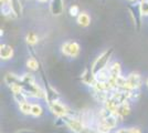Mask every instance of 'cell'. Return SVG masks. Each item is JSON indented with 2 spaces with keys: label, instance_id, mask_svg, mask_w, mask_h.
I'll return each mask as SVG.
<instances>
[{
  "label": "cell",
  "instance_id": "15",
  "mask_svg": "<svg viewBox=\"0 0 148 133\" xmlns=\"http://www.w3.org/2000/svg\"><path fill=\"white\" fill-rule=\"evenodd\" d=\"M31 108H32V104H30L28 101L19 104V110L23 114H31Z\"/></svg>",
  "mask_w": 148,
  "mask_h": 133
},
{
  "label": "cell",
  "instance_id": "4",
  "mask_svg": "<svg viewBox=\"0 0 148 133\" xmlns=\"http://www.w3.org/2000/svg\"><path fill=\"white\" fill-rule=\"evenodd\" d=\"M49 108L50 110L52 111V113L56 114L58 118H61V116H64L69 114V111L65 105H63L62 103L58 101V100H54V101L49 102Z\"/></svg>",
  "mask_w": 148,
  "mask_h": 133
},
{
  "label": "cell",
  "instance_id": "11",
  "mask_svg": "<svg viewBox=\"0 0 148 133\" xmlns=\"http://www.w3.org/2000/svg\"><path fill=\"white\" fill-rule=\"evenodd\" d=\"M108 70H110V74H111L112 79H117L118 76H121V72H122L121 64L117 63V62H114V63L108 68Z\"/></svg>",
  "mask_w": 148,
  "mask_h": 133
},
{
  "label": "cell",
  "instance_id": "19",
  "mask_svg": "<svg viewBox=\"0 0 148 133\" xmlns=\"http://www.w3.org/2000/svg\"><path fill=\"white\" fill-rule=\"evenodd\" d=\"M130 133H142V131L138 127H132L130 129Z\"/></svg>",
  "mask_w": 148,
  "mask_h": 133
},
{
  "label": "cell",
  "instance_id": "1",
  "mask_svg": "<svg viewBox=\"0 0 148 133\" xmlns=\"http://www.w3.org/2000/svg\"><path fill=\"white\" fill-rule=\"evenodd\" d=\"M113 48H110L108 50L104 51L102 54H99V57L96 58V60L94 61V63L92 65V71L96 74V73H99V71H102V70H104L107 68V63L110 62V60H111L112 58V54H113Z\"/></svg>",
  "mask_w": 148,
  "mask_h": 133
},
{
  "label": "cell",
  "instance_id": "20",
  "mask_svg": "<svg viewBox=\"0 0 148 133\" xmlns=\"http://www.w3.org/2000/svg\"><path fill=\"white\" fill-rule=\"evenodd\" d=\"M86 133H104V132H101V131L96 130V129H87Z\"/></svg>",
  "mask_w": 148,
  "mask_h": 133
},
{
  "label": "cell",
  "instance_id": "6",
  "mask_svg": "<svg viewBox=\"0 0 148 133\" xmlns=\"http://www.w3.org/2000/svg\"><path fill=\"white\" fill-rule=\"evenodd\" d=\"M81 80H82V82L84 83V84H86V85H91V87H94L96 82H97V80H96V76H95V73L92 71V69H85V71L83 72V74H82V78H81Z\"/></svg>",
  "mask_w": 148,
  "mask_h": 133
},
{
  "label": "cell",
  "instance_id": "13",
  "mask_svg": "<svg viewBox=\"0 0 148 133\" xmlns=\"http://www.w3.org/2000/svg\"><path fill=\"white\" fill-rule=\"evenodd\" d=\"M25 40H27V43L29 45H34L39 41V38H38L37 33L33 31H29L25 36Z\"/></svg>",
  "mask_w": 148,
  "mask_h": 133
},
{
  "label": "cell",
  "instance_id": "18",
  "mask_svg": "<svg viewBox=\"0 0 148 133\" xmlns=\"http://www.w3.org/2000/svg\"><path fill=\"white\" fill-rule=\"evenodd\" d=\"M69 13H70L71 17H77V16L81 13L80 7L77 6V5H75V3L71 5L70 8H69Z\"/></svg>",
  "mask_w": 148,
  "mask_h": 133
},
{
  "label": "cell",
  "instance_id": "21",
  "mask_svg": "<svg viewBox=\"0 0 148 133\" xmlns=\"http://www.w3.org/2000/svg\"><path fill=\"white\" fill-rule=\"evenodd\" d=\"M115 133H130V129H121Z\"/></svg>",
  "mask_w": 148,
  "mask_h": 133
},
{
  "label": "cell",
  "instance_id": "25",
  "mask_svg": "<svg viewBox=\"0 0 148 133\" xmlns=\"http://www.w3.org/2000/svg\"><path fill=\"white\" fill-rule=\"evenodd\" d=\"M146 85H147V87H148V80H147V82H146Z\"/></svg>",
  "mask_w": 148,
  "mask_h": 133
},
{
  "label": "cell",
  "instance_id": "14",
  "mask_svg": "<svg viewBox=\"0 0 148 133\" xmlns=\"http://www.w3.org/2000/svg\"><path fill=\"white\" fill-rule=\"evenodd\" d=\"M27 68L29 70H32V71H36V70L39 69V61L34 57H31L27 60Z\"/></svg>",
  "mask_w": 148,
  "mask_h": 133
},
{
  "label": "cell",
  "instance_id": "23",
  "mask_svg": "<svg viewBox=\"0 0 148 133\" xmlns=\"http://www.w3.org/2000/svg\"><path fill=\"white\" fill-rule=\"evenodd\" d=\"M17 133H34V132L29 131V130H21V131H19V132H17Z\"/></svg>",
  "mask_w": 148,
  "mask_h": 133
},
{
  "label": "cell",
  "instance_id": "17",
  "mask_svg": "<svg viewBox=\"0 0 148 133\" xmlns=\"http://www.w3.org/2000/svg\"><path fill=\"white\" fill-rule=\"evenodd\" d=\"M139 9L144 17H148V0H139Z\"/></svg>",
  "mask_w": 148,
  "mask_h": 133
},
{
  "label": "cell",
  "instance_id": "12",
  "mask_svg": "<svg viewBox=\"0 0 148 133\" xmlns=\"http://www.w3.org/2000/svg\"><path fill=\"white\" fill-rule=\"evenodd\" d=\"M11 7L17 17H20L22 14V5L20 0H11Z\"/></svg>",
  "mask_w": 148,
  "mask_h": 133
},
{
  "label": "cell",
  "instance_id": "8",
  "mask_svg": "<svg viewBox=\"0 0 148 133\" xmlns=\"http://www.w3.org/2000/svg\"><path fill=\"white\" fill-rule=\"evenodd\" d=\"M0 57L2 60H9L13 57V49L9 44H1L0 45Z\"/></svg>",
  "mask_w": 148,
  "mask_h": 133
},
{
  "label": "cell",
  "instance_id": "24",
  "mask_svg": "<svg viewBox=\"0 0 148 133\" xmlns=\"http://www.w3.org/2000/svg\"><path fill=\"white\" fill-rule=\"evenodd\" d=\"M128 1H139V0H128Z\"/></svg>",
  "mask_w": 148,
  "mask_h": 133
},
{
  "label": "cell",
  "instance_id": "16",
  "mask_svg": "<svg viewBox=\"0 0 148 133\" xmlns=\"http://www.w3.org/2000/svg\"><path fill=\"white\" fill-rule=\"evenodd\" d=\"M43 112V109L42 107L39 104V103H34L32 104V108H31V115L33 116H40Z\"/></svg>",
  "mask_w": 148,
  "mask_h": 133
},
{
  "label": "cell",
  "instance_id": "9",
  "mask_svg": "<svg viewBox=\"0 0 148 133\" xmlns=\"http://www.w3.org/2000/svg\"><path fill=\"white\" fill-rule=\"evenodd\" d=\"M130 113V104L127 102L121 103L117 107V109H116V114L118 115L119 119H123L125 116H127Z\"/></svg>",
  "mask_w": 148,
  "mask_h": 133
},
{
  "label": "cell",
  "instance_id": "3",
  "mask_svg": "<svg viewBox=\"0 0 148 133\" xmlns=\"http://www.w3.org/2000/svg\"><path fill=\"white\" fill-rule=\"evenodd\" d=\"M142 87V76L138 73H130L126 78V89L130 91H136Z\"/></svg>",
  "mask_w": 148,
  "mask_h": 133
},
{
  "label": "cell",
  "instance_id": "22",
  "mask_svg": "<svg viewBox=\"0 0 148 133\" xmlns=\"http://www.w3.org/2000/svg\"><path fill=\"white\" fill-rule=\"evenodd\" d=\"M2 5H11V0H1V6Z\"/></svg>",
  "mask_w": 148,
  "mask_h": 133
},
{
  "label": "cell",
  "instance_id": "5",
  "mask_svg": "<svg viewBox=\"0 0 148 133\" xmlns=\"http://www.w3.org/2000/svg\"><path fill=\"white\" fill-rule=\"evenodd\" d=\"M130 16H132V18H133L134 23H135V25L137 27V29L139 30L140 23H142V17H143L142 12H140V9H139V3L137 2L136 5L134 3L133 6H130Z\"/></svg>",
  "mask_w": 148,
  "mask_h": 133
},
{
  "label": "cell",
  "instance_id": "7",
  "mask_svg": "<svg viewBox=\"0 0 148 133\" xmlns=\"http://www.w3.org/2000/svg\"><path fill=\"white\" fill-rule=\"evenodd\" d=\"M64 9L63 0H51L50 2V11L53 16H60Z\"/></svg>",
  "mask_w": 148,
  "mask_h": 133
},
{
  "label": "cell",
  "instance_id": "2",
  "mask_svg": "<svg viewBox=\"0 0 148 133\" xmlns=\"http://www.w3.org/2000/svg\"><path fill=\"white\" fill-rule=\"evenodd\" d=\"M62 53L66 57L70 58H76L80 53V44L76 41H66L62 44Z\"/></svg>",
  "mask_w": 148,
  "mask_h": 133
},
{
  "label": "cell",
  "instance_id": "10",
  "mask_svg": "<svg viewBox=\"0 0 148 133\" xmlns=\"http://www.w3.org/2000/svg\"><path fill=\"white\" fill-rule=\"evenodd\" d=\"M76 21L79 25L81 27H87L91 23V17L88 16V13L86 12H81L77 17H76Z\"/></svg>",
  "mask_w": 148,
  "mask_h": 133
}]
</instances>
